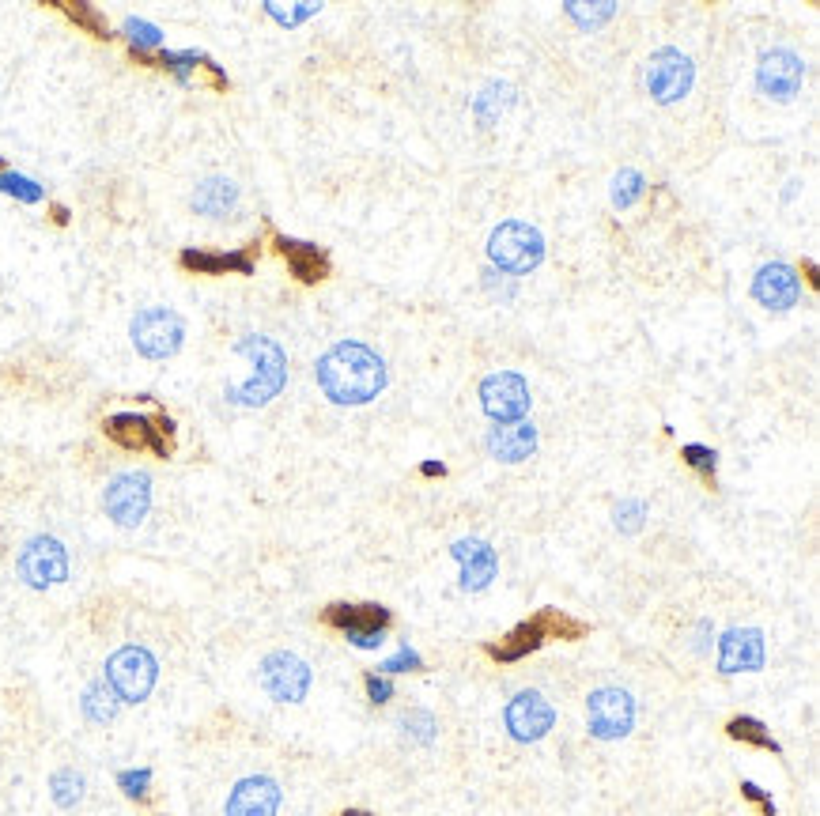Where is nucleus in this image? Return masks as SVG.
<instances>
[{"instance_id": "19", "label": "nucleus", "mask_w": 820, "mask_h": 816, "mask_svg": "<svg viewBox=\"0 0 820 816\" xmlns=\"http://www.w3.org/2000/svg\"><path fill=\"white\" fill-rule=\"evenodd\" d=\"M450 556L462 563V590H484L492 586V578L499 571V560H496V548L488 541H477V537H465L450 548Z\"/></svg>"}, {"instance_id": "29", "label": "nucleus", "mask_w": 820, "mask_h": 816, "mask_svg": "<svg viewBox=\"0 0 820 816\" xmlns=\"http://www.w3.org/2000/svg\"><path fill=\"white\" fill-rule=\"evenodd\" d=\"M57 8H61V12H65V16H69L72 23H76V27H84L87 34H95V38H110V27H106V19L99 16V12L91 8V4H76V0H61Z\"/></svg>"}, {"instance_id": "46", "label": "nucleus", "mask_w": 820, "mask_h": 816, "mask_svg": "<svg viewBox=\"0 0 820 816\" xmlns=\"http://www.w3.org/2000/svg\"><path fill=\"white\" fill-rule=\"evenodd\" d=\"M341 816H375V813H363V809H348V813H341Z\"/></svg>"}, {"instance_id": "10", "label": "nucleus", "mask_w": 820, "mask_h": 816, "mask_svg": "<svg viewBox=\"0 0 820 816\" xmlns=\"http://www.w3.org/2000/svg\"><path fill=\"white\" fill-rule=\"evenodd\" d=\"M480 405L496 424H514L530 412V386L514 371H496L480 382Z\"/></svg>"}, {"instance_id": "31", "label": "nucleus", "mask_w": 820, "mask_h": 816, "mask_svg": "<svg viewBox=\"0 0 820 816\" xmlns=\"http://www.w3.org/2000/svg\"><path fill=\"white\" fill-rule=\"evenodd\" d=\"M643 189H647V182H643L639 170H620L613 178V204L616 208H632L643 197Z\"/></svg>"}, {"instance_id": "3", "label": "nucleus", "mask_w": 820, "mask_h": 816, "mask_svg": "<svg viewBox=\"0 0 820 816\" xmlns=\"http://www.w3.org/2000/svg\"><path fill=\"white\" fill-rule=\"evenodd\" d=\"M582 635H586V624L571 620V616L560 609H545V612H537L533 620H526V624H518L507 639L488 643L484 650H488L496 662H522L526 654L541 650L548 639H582Z\"/></svg>"}, {"instance_id": "27", "label": "nucleus", "mask_w": 820, "mask_h": 816, "mask_svg": "<svg viewBox=\"0 0 820 816\" xmlns=\"http://www.w3.org/2000/svg\"><path fill=\"white\" fill-rule=\"evenodd\" d=\"M84 714L91 718V722H110L114 714H118V696L110 692V684H91L84 692Z\"/></svg>"}, {"instance_id": "20", "label": "nucleus", "mask_w": 820, "mask_h": 816, "mask_svg": "<svg viewBox=\"0 0 820 816\" xmlns=\"http://www.w3.org/2000/svg\"><path fill=\"white\" fill-rule=\"evenodd\" d=\"M276 809H280V786L265 775L242 779L227 798V816H276Z\"/></svg>"}, {"instance_id": "24", "label": "nucleus", "mask_w": 820, "mask_h": 816, "mask_svg": "<svg viewBox=\"0 0 820 816\" xmlns=\"http://www.w3.org/2000/svg\"><path fill=\"white\" fill-rule=\"evenodd\" d=\"M239 204V186L231 178H205L193 193V208L201 216H227Z\"/></svg>"}, {"instance_id": "39", "label": "nucleus", "mask_w": 820, "mask_h": 816, "mask_svg": "<svg viewBox=\"0 0 820 816\" xmlns=\"http://www.w3.org/2000/svg\"><path fill=\"white\" fill-rule=\"evenodd\" d=\"M197 61H205V53H159V65L163 68H171L174 76L186 84L189 80V72H193V65Z\"/></svg>"}, {"instance_id": "38", "label": "nucleus", "mask_w": 820, "mask_h": 816, "mask_svg": "<svg viewBox=\"0 0 820 816\" xmlns=\"http://www.w3.org/2000/svg\"><path fill=\"white\" fill-rule=\"evenodd\" d=\"M148 782H152V771L148 767H137V771H121L118 775V786L129 794V798L144 801L148 798Z\"/></svg>"}, {"instance_id": "40", "label": "nucleus", "mask_w": 820, "mask_h": 816, "mask_svg": "<svg viewBox=\"0 0 820 816\" xmlns=\"http://www.w3.org/2000/svg\"><path fill=\"white\" fill-rule=\"evenodd\" d=\"M409 669H424V658H420L409 643L401 646L390 662H382V673H409Z\"/></svg>"}, {"instance_id": "9", "label": "nucleus", "mask_w": 820, "mask_h": 816, "mask_svg": "<svg viewBox=\"0 0 820 816\" xmlns=\"http://www.w3.org/2000/svg\"><path fill=\"white\" fill-rule=\"evenodd\" d=\"M103 507L121 529H137L140 522L148 518V507H152V480H148V473L114 476V480L106 484Z\"/></svg>"}, {"instance_id": "25", "label": "nucleus", "mask_w": 820, "mask_h": 816, "mask_svg": "<svg viewBox=\"0 0 820 816\" xmlns=\"http://www.w3.org/2000/svg\"><path fill=\"white\" fill-rule=\"evenodd\" d=\"M511 102H514L511 84H488L477 99H473V114H477L480 125H496Z\"/></svg>"}, {"instance_id": "28", "label": "nucleus", "mask_w": 820, "mask_h": 816, "mask_svg": "<svg viewBox=\"0 0 820 816\" xmlns=\"http://www.w3.org/2000/svg\"><path fill=\"white\" fill-rule=\"evenodd\" d=\"M125 38H129V46H133V53L137 57H148V50H159V42H163V31L155 27V23H148V19H125Z\"/></svg>"}, {"instance_id": "36", "label": "nucleus", "mask_w": 820, "mask_h": 816, "mask_svg": "<svg viewBox=\"0 0 820 816\" xmlns=\"http://www.w3.org/2000/svg\"><path fill=\"white\" fill-rule=\"evenodd\" d=\"M401 726H405V733H409L416 745H431V741H435V730H439L428 711H409L401 718Z\"/></svg>"}, {"instance_id": "35", "label": "nucleus", "mask_w": 820, "mask_h": 816, "mask_svg": "<svg viewBox=\"0 0 820 816\" xmlns=\"http://www.w3.org/2000/svg\"><path fill=\"white\" fill-rule=\"evenodd\" d=\"M684 461L696 469V473L703 476V480H715V469H718V454L711 450V446H700V442H688L681 450Z\"/></svg>"}, {"instance_id": "22", "label": "nucleus", "mask_w": 820, "mask_h": 816, "mask_svg": "<svg viewBox=\"0 0 820 816\" xmlns=\"http://www.w3.org/2000/svg\"><path fill=\"white\" fill-rule=\"evenodd\" d=\"M537 450V427L526 424V420H514V424H499L488 431V454L496 461H526L533 458Z\"/></svg>"}, {"instance_id": "14", "label": "nucleus", "mask_w": 820, "mask_h": 816, "mask_svg": "<svg viewBox=\"0 0 820 816\" xmlns=\"http://www.w3.org/2000/svg\"><path fill=\"white\" fill-rule=\"evenodd\" d=\"M756 84L775 102H790L805 84V65L794 50H768L756 65Z\"/></svg>"}, {"instance_id": "5", "label": "nucleus", "mask_w": 820, "mask_h": 816, "mask_svg": "<svg viewBox=\"0 0 820 816\" xmlns=\"http://www.w3.org/2000/svg\"><path fill=\"white\" fill-rule=\"evenodd\" d=\"M155 677H159V665L144 646H121L106 662V684L125 703H140V699L152 696Z\"/></svg>"}, {"instance_id": "2", "label": "nucleus", "mask_w": 820, "mask_h": 816, "mask_svg": "<svg viewBox=\"0 0 820 816\" xmlns=\"http://www.w3.org/2000/svg\"><path fill=\"white\" fill-rule=\"evenodd\" d=\"M235 352L254 363V374L246 382H239V386H227V397L246 408L269 405L276 393L284 390V382H288V356H284V348L273 337L250 333V337H242L235 344Z\"/></svg>"}, {"instance_id": "45", "label": "nucleus", "mask_w": 820, "mask_h": 816, "mask_svg": "<svg viewBox=\"0 0 820 816\" xmlns=\"http://www.w3.org/2000/svg\"><path fill=\"white\" fill-rule=\"evenodd\" d=\"M53 220H57V223H69V208H61V204H57V208H53Z\"/></svg>"}, {"instance_id": "15", "label": "nucleus", "mask_w": 820, "mask_h": 816, "mask_svg": "<svg viewBox=\"0 0 820 816\" xmlns=\"http://www.w3.org/2000/svg\"><path fill=\"white\" fill-rule=\"evenodd\" d=\"M507 730H511L514 741H522V745H530V741H541L548 730H552V722H556V711H552V703H548L541 692H518V696L507 703Z\"/></svg>"}, {"instance_id": "7", "label": "nucleus", "mask_w": 820, "mask_h": 816, "mask_svg": "<svg viewBox=\"0 0 820 816\" xmlns=\"http://www.w3.org/2000/svg\"><path fill=\"white\" fill-rule=\"evenodd\" d=\"M390 620L393 616L386 605H329L325 609V624L344 631V639L359 650H378Z\"/></svg>"}, {"instance_id": "44", "label": "nucleus", "mask_w": 820, "mask_h": 816, "mask_svg": "<svg viewBox=\"0 0 820 816\" xmlns=\"http://www.w3.org/2000/svg\"><path fill=\"white\" fill-rule=\"evenodd\" d=\"M805 272H809V284L820 288V276H817V265H813V261H805Z\"/></svg>"}, {"instance_id": "6", "label": "nucleus", "mask_w": 820, "mask_h": 816, "mask_svg": "<svg viewBox=\"0 0 820 816\" xmlns=\"http://www.w3.org/2000/svg\"><path fill=\"white\" fill-rule=\"evenodd\" d=\"M133 344H137L140 356L148 359H167L182 348L186 340V322L167 310V306H144L137 318H133Z\"/></svg>"}, {"instance_id": "4", "label": "nucleus", "mask_w": 820, "mask_h": 816, "mask_svg": "<svg viewBox=\"0 0 820 816\" xmlns=\"http://www.w3.org/2000/svg\"><path fill=\"white\" fill-rule=\"evenodd\" d=\"M488 257L496 261L499 269L526 276V272H533L545 261V235H541L533 223H522V220L499 223L496 231H492V238H488Z\"/></svg>"}, {"instance_id": "33", "label": "nucleus", "mask_w": 820, "mask_h": 816, "mask_svg": "<svg viewBox=\"0 0 820 816\" xmlns=\"http://www.w3.org/2000/svg\"><path fill=\"white\" fill-rule=\"evenodd\" d=\"M613 12H616V4H609V0H601V4H590V8H586V4H579V0H571V4H567V16L575 19L579 27H590V31H594V27H601L605 19H613Z\"/></svg>"}, {"instance_id": "13", "label": "nucleus", "mask_w": 820, "mask_h": 816, "mask_svg": "<svg viewBox=\"0 0 820 816\" xmlns=\"http://www.w3.org/2000/svg\"><path fill=\"white\" fill-rule=\"evenodd\" d=\"M261 688L276 699V703H299L310 692V665L295 658L288 650H273L261 662Z\"/></svg>"}, {"instance_id": "1", "label": "nucleus", "mask_w": 820, "mask_h": 816, "mask_svg": "<svg viewBox=\"0 0 820 816\" xmlns=\"http://www.w3.org/2000/svg\"><path fill=\"white\" fill-rule=\"evenodd\" d=\"M318 386L333 405H367L386 390V359L359 340H341L318 359Z\"/></svg>"}, {"instance_id": "43", "label": "nucleus", "mask_w": 820, "mask_h": 816, "mask_svg": "<svg viewBox=\"0 0 820 816\" xmlns=\"http://www.w3.org/2000/svg\"><path fill=\"white\" fill-rule=\"evenodd\" d=\"M420 473L424 476H446V465H439V461H424V465H420Z\"/></svg>"}, {"instance_id": "17", "label": "nucleus", "mask_w": 820, "mask_h": 816, "mask_svg": "<svg viewBox=\"0 0 820 816\" xmlns=\"http://www.w3.org/2000/svg\"><path fill=\"white\" fill-rule=\"evenodd\" d=\"M752 295H756V303L768 306V310H790L802 299V280H798V272L790 269L786 261H771V265L756 272Z\"/></svg>"}, {"instance_id": "11", "label": "nucleus", "mask_w": 820, "mask_h": 816, "mask_svg": "<svg viewBox=\"0 0 820 816\" xmlns=\"http://www.w3.org/2000/svg\"><path fill=\"white\" fill-rule=\"evenodd\" d=\"M692 80H696V65H692L681 50H669L666 46V50L650 53L647 91L654 95V102L669 106V102L684 99V95L692 91Z\"/></svg>"}, {"instance_id": "41", "label": "nucleus", "mask_w": 820, "mask_h": 816, "mask_svg": "<svg viewBox=\"0 0 820 816\" xmlns=\"http://www.w3.org/2000/svg\"><path fill=\"white\" fill-rule=\"evenodd\" d=\"M367 696L375 699V703H386V699L393 696V684H390V677H378V673H367Z\"/></svg>"}, {"instance_id": "21", "label": "nucleus", "mask_w": 820, "mask_h": 816, "mask_svg": "<svg viewBox=\"0 0 820 816\" xmlns=\"http://www.w3.org/2000/svg\"><path fill=\"white\" fill-rule=\"evenodd\" d=\"M276 250H280V257L288 261L291 276L303 280V284H318V280L329 276V254H325L322 246H314V242H299V238L276 235Z\"/></svg>"}, {"instance_id": "32", "label": "nucleus", "mask_w": 820, "mask_h": 816, "mask_svg": "<svg viewBox=\"0 0 820 816\" xmlns=\"http://www.w3.org/2000/svg\"><path fill=\"white\" fill-rule=\"evenodd\" d=\"M0 193H8V197H16V201L23 204L42 201V186L31 182V178H23V174H16V170H0Z\"/></svg>"}, {"instance_id": "30", "label": "nucleus", "mask_w": 820, "mask_h": 816, "mask_svg": "<svg viewBox=\"0 0 820 816\" xmlns=\"http://www.w3.org/2000/svg\"><path fill=\"white\" fill-rule=\"evenodd\" d=\"M50 790H53V801H57L61 809H72L76 801L84 798V775H76L72 767H65V771H57L50 779Z\"/></svg>"}, {"instance_id": "23", "label": "nucleus", "mask_w": 820, "mask_h": 816, "mask_svg": "<svg viewBox=\"0 0 820 816\" xmlns=\"http://www.w3.org/2000/svg\"><path fill=\"white\" fill-rule=\"evenodd\" d=\"M182 269L197 272V276H223V272H239V276H250L254 272V257L246 250H235V254H208V250H182Z\"/></svg>"}, {"instance_id": "34", "label": "nucleus", "mask_w": 820, "mask_h": 816, "mask_svg": "<svg viewBox=\"0 0 820 816\" xmlns=\"http://www.w3.org/2000/svg\"><path fill=\"white\" fill-rule=\"evenodd\" d=\"M613 518H616V529L639 533V529H643V518H647V503H643V499H620Z\"/></svg>"}, {"instance_id": "42", "label": "nucleus", "mask_w": 820, "mask_h": 816, "mask_svg": "<svg viewBox=\"0 0 820 816\" xmlns=\"http://www.w3.org/2000/svg\"><path fill=\"white\" fill-rule=\"evenodd\" d=\"M741 794L749 801H760V809H764V816H775V801L764 798V790L756 786V782H741Z\"/></svg>"}, {"instance_id": "37", "label": "nucleus", "mask_w": 820, "mask_h": 816, "mask_svg": "<svg viewBox=\"0 0 820 816\" xmlns=\"http://www.w3.org/2000/svg\"><path fill=\"white\" fill-rule=\"evenodd\" d=\"M318 8H322V4H295V8H284V4H276V0L265 4V12H269L276 23H288V27H295V23H303V19H310V16H318Z\"/></svg>"}, {"instance_id": "8", "label": "nucleus", "mask_w": 820, "mask_h": 816, "mask_svg": "<svg viewBox=\"0 0 820 816\" xmlns=\"http://www.w3.org/2000/svg\"><path fill=\"white\" fill-rule=\"evenodd\" d=\"M586 722L598 741H620L635 726V699L624 688H598L586 699Z\"/></svg>"}, {"instance_id": "26", "label": "nucleus", "mask_w": 820, "mask_h": 816, "mask_svg": "<svg viewBox=\"0 0 820 816\" xmlns=\"http://www.w3.org/2000/svg\"><path fill=\"white\" fill-rule=\"evenodd\" d=\"M726 733L734 737V741H745V745H756L764 748V752H779V741L768 733V726L760 722V718H752V714H737V718H730L726 722Z\"/></svg>"}, {"instance_id": "16", "label": "nucleus", "mask_w": 820, "mask_h": 816, "mask_svg": "<svg viewBox=\"0 0 820 816\" xmlns=\"http://www.w3.org/2000/svg\"><path fill=\"white\" fill-rule=\"evenodd\" d=\"M106 439H114L125 450H155L159 458H171V439L159 431L155 420L140 416V412H118L103 424Z\"/></svg>"}, {"instance_id": "12", "label": "nucleus", "mask_w": 820, "mask_h": 816, "mask_svg": "<svg viewBox=\"0 0 820 816\" xmlns=\"http://www.w3.org/2000/svg\"><path fill=\"white\" fill-rule=\"evenodd\" d=\"M19 578L35 590H50L57 582L69 578V552L65 544L53 537H35L27 541V548L19 552Z\"/></svg>"}, {"instance_id": "18", "label": "nucleus", "mask_w": 820, "mask_h": 816, "mask_svg": "<svg viewBox=\"0 0 820 816\" xmlns=\"http://www.w3.org/2000/svg\"><path fill=\"white\" fill-rule=\"evenodd\" d=\"M764 665V635L756 628H730L718 643V673H756Z\"/></svg>"}]
</instances>
